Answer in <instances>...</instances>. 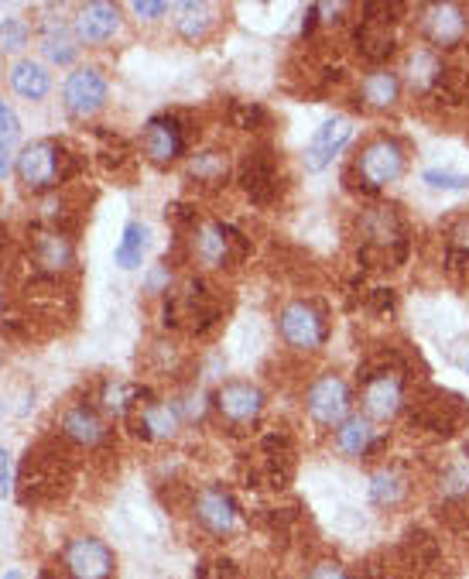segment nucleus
Listing matches in <instances>:
<instances>
[{
    "label": "nucleus",
    "mask_w": 469,
    "mask_h": 579,
    "mask_svg": "<svg viewBox=\"0 0 469 579\" xmlns=\"http://www.w3.org/2000/svg\"><path fill=\"white\" fill-rule=\"evenodd\" d=\"M278 333L285 340V347L298 353H312L319 347H326L329 340V316L319 302L312 299H295L288 305H281L278 312Z\"/></svg>",
    "instance_id": "obj_8"
},
{
    "label": "nucleus",
    "mask_w": 469,
    "mask_h": 579,
    "mask_svg": "<svg viewBox=\"0 0 469 579\" xmlns=\"http://www.w3.org/2000/svg\"><path fill=\"white\" fill-rule=\"evenodd\" d=\"M168 285H172V268H168V261L155 264V268L148 271V292L151 295H165Z\"/></svg>",
    "instance_id": "obj_41"
},
{
    "label": "nucleus",
    "mask_w": 469,
    "mask_h": 579,
    "mask_svg": "<svg viewBox=\"0 0 469 579\" xmlns=\"http://www.w3.org/2000/svg\"><path fill=\"white\" fill-rule=\"evenodd\" d=\"M196 579H240V569L233 566L230 559L202 562V566L196 569Z\"/></svg>",
    "instance_id": "obj_40"
},
{
    "label": "nucleus",
    "mask_w": 469,
    "mask_h": 579,
    "mask_svg": "<svg viewBox=\"0 0 469 579\" xmlns=\"http://www.w3.org/2000/svg\"><path fill=\"white\" fill-rule=\"evenodd\" d=\"M404 165H408L404 144L398 138H391V134H377V138H370L357 151V158H353L350 172L357 175L353 186H360L363 192H380L401 179Z\"/></svg>",
    "instance_id": "obj_7"
},
{
    "label": "nucleus",
    "mask_w": 469,
    "mask_h": 579,
    "mask_svg": "<svg viewBox=\"0 0 469 579\" xmlns=\"http://www.w3.org/2000/svg\"><path fill=\"white\" fill-rule=\"evenodd\" d=\"M466 367H469V360H466Z\"/></svg>",
    "instance_id": "obj_50"
},
{
    "label": "nucleus",
    "mask_w": 469,
    "mask_h": 579,
    "mask_svg": "<svg viewBox=\"0 0 469 579\" xmlns=\"http://www.w3.org/2000/svg\"><path fill=\"white\" fill-rule=\"evenodd\" d=\"M360 405L370 422H391L408 405V374L394 353H380L360 367Z\"/></svg>",
    "instance_id": "obj_2"
},
{
    "label": "nucleus",
    "mask_w": 469,
    "mask_h": 579,
    "mask_svg": "<svg viewBox=\"0 0 469 579\" xmlns=\"http://www.w3.org/2000/svg\"><path fill=\"white\" fill-rule=\"evenodd\" d=\"M31 38V24L24 18H7L0 24V48H7V52H21L24 45H28Z\"/></svg>",
    "instance_id": "obj_37"
},
{
    "label": "nucleus",
    "mask_w": 469,
    "mask_h": 579,
    "mask_svg": "<svg viewBox=\"0 0 469 579\" xmlns=\"http://www.w3.org/2000/svg\"><path fill=\"white\" fill-rule=\"evenodd\" d=\"M192 254L206 268H233V264H240L247 257V237L220 220L202 223L196 237H192Z\"/></svg>",
    "instance_id": "obj_13"
},
{
    "label": "nucleus",
    "mask_w": 469,
    "mask_h": 579,
    "mask_svg": "<svg viewBox=\"0 0 469 579\" xmlns=\"http://www.w3.org/2000/svg\"><path fill=\"white\" fill-rule=\"evenodd\" d=\"M237 182L257 206L274 203L281 196V186H285V175H281V162L274 155V148H268V144L250 148L237 168Z\"/></svg>",
    "instance_id": "obj_11"
},
{
    "label": "nucleus",
    "mask_w": 469,
    "mask_h": 579,
    "mask_svg": "<svg viewBox=\"0 0 469 579\" xmlns=\"http://www.w3.org/2000/svg\"><path fill=\"white\" fill-rule=\"evenodd\" d=\"M24 261H28L31 275L38 278H62L76 264V247L72 237L59 227H31L28 247H24Z\"/></svg>",
    "instance_id": "obj_9"
},
{
    "label": "nucleus",
    "mask_w": 469,
    "mask_h": 579,
    "mask_svg": "<svg viewBox=\"0 0 469 579\" xmlns=\"http://www.w3.org/2000/svg\"><path fill=\"white\" fill-rule=\"evenodd\" d=\"M353 42H357V52L360 59L374 62V66H380V62H387L394 52H398V35H394V24L387 21H374L363 14L357 35H353Z\"/></svg>",
    "instance_id": "obj_22"
},
{
    "label": "nucleus",
    "mask_w": 469,
    "mask_h": 579,
    "mask_svg": "<svg viewBox=\"0 0 469 579\" xmlns=\"http://www.w3.org/2000/svg\"><path fill=\"white\" fill-rule=\"evenodd\" d=\"M131 11L137 14V18H144V21H158V18H165L168 14V4H148V0H137V4L131 7Z\"/></svg>",
    "instance_id": "obj_44"
},
{
    "label": "nucleus",
    "mask_w": 469,
    "mask_h": 579,
    "mask_svg": "<svg viewBox=\"0 0 469 579\" xmlns=\"http://www.w3.org/2000/svg\"><path fill=\"white\" fill-rule=\"evenodd\" d=\"M422 38L432 48H456L469 38V11L463 4L422 7Z\"/></svg>",
    "instance_id": "obj_16"
},
{
    "label": "nucleus",
    "mask_w": 469,
    "mask_h": 579,
    "mask_svg": "<svg viewBox=\"0 0 469 579\" xmlns=\"http://www.w3.org/2000/svg\"><path fill=\"white\" fill-rule=\"evenodd\" d=\"M11 90L24 96V100H45L48 90H52V79H48L42 62L21 59V62H14V69H11Z\"/></svg>",
    "instance_id": "obj_30"
},
{
    "label": "nucleus",
    "mask_w": 469,
    "mask_h": 579,
    "mask_svg": "<svg viewBox=\"0 0 469 579\" xmlns=\"http://www.w3.org/2000/svg\"><path fill=\"white\" fill-rule=\"evenodd\" d=\"M305 579H350V573H346L343 566H339L336 559H322V562H315V566L309 569V576Z\"/></svg>",
    "instance_id": "obj_42"
},
{
    "label": "nucleus",
    "mask_w": 469,
    "mask_h": 579,
    "mask_svg": "<svg viewBox=\"0 0 469 579\" xmlns=\"http://www.w3.org/2000/svg\"><path fill=\"white\" fill-rule=\"evenodd\" d=\"M42 48H45V55L52 62H59V66H66V62H72V55H76V45H72V35H69V28L62 21H52L45 28V35H42Z\"/></svg>",
    "instance_id": "obj_34"
},
{
    "label": "nucleus",
    "mask_w": 469,
    "mask_h": 579,
    "mask_svg": "<svg viewBox=\"0 0 469 579\" xmlns=\"http://www.w3.org/2000/svg\"><path fill=\"white\" fill-rule=\"evenodd\" d=\"M4 579H24V576H21V573H18V569H11V573H7V576H4Z\"/></svg>",
    "instance_id": "obj_49"
},
{
    "label": "nucleus",
    "mask_w": 469,
    "mask_h": 579,
    "mask_svg": "<svg viewBox=\"0 0 469 579\" xmlns=\"http://www.w3.org/2000/svg\"><path fill=\"white\" fill-rule=\"evenodd\" d=\"M209 405H213V401H206V394L192 391L189 398H185V405H179V412H182V418H202Z\"/></svg>",
    "instance_id": "obj_43"
},
{
    "label": "nucleus",
    "mask_w": 469,
    "mask_h": 579,
    "mask_svg": "<svg viewBox=\"0 0 469 579\" xmlns=\"http://www.w3.org/2000/svg\"><path fill=\"white\" fill-rule=\"evenodd\" d=\"M59 432H62V439L79 449H96L110 436L107 422H103L100 412H96L93 405H86V401H76V405H69L66 412H62Z\"/></svg>",
    "instance_id": "obj_20"
},
{
    "label": "nucleus",
    "mask_w": 469,
    "mask_h": 579,
    "mask_svg": "<svg viewBox=\"0 0 469 579\" xmlns=\"http://www.w3.org/2000/svg\"><path fill=\"white\" fill-rule=\"evenodd\" d=\"M353 391L339 374H319L305 391V412L319 429H339L350 418Z\"/></svg>",
    "instance_id": "obj_10"
},
{
    "label": "nucleus",
    "mask_w": 469,
    "mask_h": 579,
    "mask_svg": "<svg viewBox=\"0 0 469 579\" xmlns=\"http://www.w3.org/2000/svg\"><path fill=\"white\" fill-rule=\"evenodd\" d=\"M144 247H148V227L144 223H127L124 227V237H120V244H117V264L120 268H137L141 264V257H144Z\"/></svg>",
    "instance_id": "obj_33"
},
{
    "label": "nucleus",
    "mask_w": 469,
    "mask_h": 579,
    "mask_svg": "<svg viewBox=\"0 0 469 579\" xmlns=\"http://www.w3.org/2000/svg\"><path fill=\"white\" fill-rule=\"evenodd\" d=\"M442 549H439V538L428 535V532H411L404 535V542L398 545V559L401 566H408L411 573H428V569L439 562Z\"/></svg>",
    "instance_id": "obj_27"
},
{
    "label": "nucleus",
    "mask_w": 469,
    "mask_h": 579,
    "mask_svg": "<svg viewBox=\"0 0 469 579\" xmlns=\"http://www.w3.org/2000/svg\"><path fill=\"white\" fill-rule=\"evenodd\" d=\"M151 353H155V371L158 374H175L182 367V350L175 347V343H165V340H158V343H151Z\"/></svg>",
    "instance_id": "obj_39"
},
{
    "label": "nucleus",
    "mask_w": 469,
    "mask_h": 579,
    "mask_svg": "<svg viewBox=\"0 0 469 579\" xmlns=\"http://www.w3.org/2000/svg\"><path fill=\"white\" fill-rule=\"evenodd\" d=\"M0 134H7V138L18 134V117H14V110L4 107V103H0Z\"/></svg>",
    "instance_id": "obj_47"
},
{
    "label": "nucleus",
    "mask_w": 469,
    "mask_h": 579,
    "mask_svg": "<svg viewBox=\"0 0 469 579\" xmlns=\"http://www.w3.org/2000/svg\"><path fill=\"white\" fill-rule=\"evenodd\" d=\"M226 175H230V158L223 151H199L185 165V179L206 192L226 186Z\"/></svg>",
    "instance_id": "obj_26"
},
{
    "label": "nucleus",
    "mask_w": 469,
    "mask_h": 579,
    "mask_svg": "<svg viewBox=\"0 0 469 579\" xmlns=\"http://www.w3.org/2000/svg\"><path fill=\"white\" fill-rule=\"evenodd\" d=\"M213 412L230 432H247L264 412V391L250 381H226L213 394Z\"/></svg>",
    "instance_id": "obj_12"
},
{
    "label": "nucleus",
    "mask_w": 469,
    "mask_h": 579,
    "mask_svg": "<svg viewBox=\"0 0 469 579\" xmlns=\"http://www.w3.org/2000/svg\"><path fill=\"white\" fill-rule=\"evenodd\" d=\"M161 316H165V326H185L192 336H206L223 319V305L216 299V288H209L202 278H192L182 292L168 295Z\"/></svg>",
    "instance_id": "obj_6"
},
{
    "label": "nucleus",
    "mask_w": 469,
    "mask_h": 579,
    "mask_svg": "<svg viewBox=\"0 0 469 579\" xmlns=\"http://www.w3.org/2000/svg\"><path fill=\"white\" fill-rule=\"evenodd\" d=\"M401 100V76L391 69H374L360 79V103L367 110H394Z\"/></svg>",
    "instance_id": "obj_25"
},
{
    "label": "nucleus",
    "mask_w": 469,
    "mask_h": 579,
    "mask_svg": "<svg viewBox=\"0 0 469 579\" xmlns=\"http://www.w3.org/2000/svg\"><path fill=\"white\" fill-rule=\"evenodd\" d=\"M141 398H148V388H137V384H124V381H110L103 384V408H107L110 415H131L137 405H141Z\"/></svg>",
    "instance_id": "obj_32"
},
{
    "label": "nucleus",
    "mask_w": 469,
    "mask_h": 579,
    "mask_svg": "<svg viewBox=\"0 0 469 579\" xmlns=\"http://www.w3.org/2000/svg\"><path fill=\"white\" fill-rule=\"evenodd\" d=\"M62 103H66V110L72 117H79V120L93 117L96 110L107 103V79H103V72L96 66H83V69L69 72L66 86H62Z\"/></svg>",
    "instance_id": "obj_18"
},
{
    "label": "nucleus",
    "mask_w": 469,
    "mask_h": 579,
    "mask_svg": "<svg viewBox=\"0 0 469 579\" xmlns=\"http://www.w3.org/2000/svg\"><path fill=\"white\" fill-rule=\"evenodd\" d=\"M7 172H11V155H7V144L0 141V179H4Z\"/></svg>",
    "instance_id": "obj_48"
},
{
    "label": "nucleus",
    "mask_w": 469,
    "mask_h": 579,
    "mask_svg": "<svg viewBox=\"0 0 469 579\" xmlns=\"http://www.w3.org/2000/svg\"><path fill=\"white\" fill-rule=\"evenodd\" d=\"M442 76H446V66H442V59L432 52V48H418V52L408 59V79L418 93L428 96L435 86H439Z\"/></svg>",
    "instance_id": "obj_31"
},
{
    "label": "nucleus",
    "mask_w": 469,
    "mask_h": 579,
    "mask_svg": "<svg viewBox=\"0 0 469 579\" xmlns=\"http://www.w3.org/2000/svg\"><path fill=\"white\" fill-rule=\"evenodd\" d=\"M76 155H69V148L55 138H42V141H31L21 148L18 155V182L24 192L31 196H45V192L59 189L62 182L76 172Z\"/></svg>",
    "instance_id": "obj_4"
},
{
    "label": "nucleus",
    "mask_w": 469,
    "mask_h": 579,
    "mask_svg": "<svg viewBox=\"0 0 469 579\" xmlns=\"http://www.w3.org/2000/svg\"><path fill=\"white\" fill-rule=\"evenodd\" d=\"M192 514L209 535H233L240 528V508L233 501V494L220 484H209L202 487L192 501Z\"/></svg>",
    "instance_id": "obj_17"
},
{
    "label": "nucleus",
    "mask_w": 469,
    "mask_h": 579,
    "mask_svg": "<svg viewBox=\"0 0 469 579\" xmlns=\"http://www.w3.org/2000/svg\"><path fill=\"white\" fill-rule=\"evenodd\" d=\"M408 490H411L408 473L398 470V466H387V470H377L374 480H370V501L377 508H398L408 497Z\"/></svg>",
    "instance_id": "obj_29"
},
{
    "label": "nucleus",
    "mask_w": 469,
    "mask_h": 579,
    "mask_svg": "<svg viewBox=\"0 0 469 579\" xmlns=\"http://www.w3.org/2000/svg\"><path fill=\"white\" fill-rule=\"evenodd\" d=\"M380 446H384V439L377 436V429L370 425L367 415H350L336 429V449L343 456H360V460H367V456H374Z\"/></svg>",
    "instance_id": "obj_24"
},
{
    "label": "nucleus",
    "mask_w": 469,
    "mask_h": 579,
    "mask_svg": "<svg viewBox=\"0 0 469 579\" xmlns=\"http://www.w3.org/2000/svg\"><path fill=\"white\" fill-rule=\"evenodd\" d=\"M141 148L148 155L151 165H172L179 162L189 148V127L182 124V117L175 114H158L144 124Z\"/></svg>",
    "instance_id": "obj_15"
},
{
    "label": "nucleus",
    "mask_w": 469,
    "mask_h": 579,
    "mask_svg": "<svg viewBox=\"0 0 469 579\" xmlns=\"http://www.w3.org/2000/svg\"><path fill=\"white\" fill-rule=\"evenodd\" d=\"M408 425L435 439H449L469 422V408L459 394L442 388H418L408 405Z\"/></svg>",
    "instance_id": "obj_5"
},
{
    "label": "nucleus",
    "mask_w": 469,
    "mask_h": 579,
    "mask_svg": "<svg viewBox=\"0 0 469 579\" xmlns=\"http://www.w3.org/2000/svg\"><path fill=\"white\" fill-rule=\"evenodd\" d=\"M213 4L206 0H185V4H175V31L185 38V42H202L213 28Z\"/></svg>",
    "instance_id": "obj_28"
},
{
    "label": "nucleus",
    "mask_w": 469,
    "mask_h": 579,
    "mask_svg": "<svg viewBox=\"0 0 469 579\" xmlns=\"http://www.w3.org/2000/svg\"><path fill=\"white\" fill-rule=\"evenodd\" d=\"M131 429L134 436H141L144 442H168L179 436L182 429V412L172 401H141L131 415Z\"/></svg>",
    "instance_id": "obj_19"
},
{
    "label": "nucleus",
    "mask_w": 469,
    "mask_h": 579,
    "mask_svg": "<svg viewBox=\"0 0 469 579\" xmlns=\"http://www.w3.org/2000/svg\"><path fill=\"white\" fill-rule=\"evenodd\" d=\"M360 264L367 268H398L408 257V223L394 206H370L357 220Z\"/></svg>",
    "instance_id": "obj_1"
},
{
    "label": "nucleus",
    "mask_w": 469,
    "mask_h": 579,
    "mask_svg": "<svg viewBox=\"0 0 469 579\" xmlns=\"http://www.w3.org/2000/svg\"><path fill=\"white\" fill-rule=\"evenodd\" d=\"M422 182L432 189H442V192H466L469 189V175L442 172V168H428V172H422Z\"/></svg>",
    "instance_id": "obj_38"
},
{
    "label": "nucleus",
    "mask_w": 469,
    "mask_h": 579,
    "mask_svg": "<svg viewBox=\"0 0 469 579\" xmlns=\"http://www.w3.org/2000/svg\"><path fill=\"white\" fill-rule=\"evenodd\" d=\"M72 484V463L69 453L59 442H38L28 446V456L18 473V497L21 504H45L59 501Z\"/></svg>",
    "instance_id": "obj_3"
},
{
    "label": "nucleus",
    "mask_w": 469,
    "mask_h": 579,
    "mask_svg": "<svg viewBox=\"0 0 469 579\" xmlns=\"http://www.w3.org/2000/svg\"><path fill=\"white\" fill-rule=\"evenodd\" d=\"M120 31V7L117 4H103V0H96V4H86L83 11H79L76 18V38L79 42H107Z\"/></svg>",
    "instance_id": "obj_23"
},
{
    "label": "nucleus",
    "mask_w": 469,
    "mask_h": 579,
    "mask_svg": "<svg viewBox=\"0 0 469 579\" xmlns=\"http://www.w3.org/2000/svg\"><path fill=\"white\" fill-rule=\"evenodd\" d=\"M62 579H113L117 559H113L110 545H103L100 538L79 535L62 549Z\"/></svg>",
    "instance_id": "obj_14"
},
{
    "label": "nucleus",
    "mask_w": 469,
    "mask_h": 579,
    "mask_svg": "<svg viewBox=\"0 0 469 579\" xmlns=\"http://www.w3.org/2000/svg\"><path fill=\"white\" fill-rule=\"evenodd\" d=\"M350 138H353L350 117H329L326 124L315 131L309 148H305V168H309V172H322L326 165H333V158L346 148Z\"/></svg>",
    "instance_id": "obj_21"
},
{
    "label": "nucleus",
    "mask_w": 469,
    "mask_h": 579,
    "mask_svg": "<svg viewBox=\"0 0 469 579\" xmlns=\"http://www.w3.org/2000/svg\"><path fill=\"white\" fill-rule=\"evenodd\" d=\"M11 473H14V466H11V453L7 449H0V497H7L11 494Z\"/></svg>",
    "instance_id": "obj_46"
},
{
    "label": "nucleus",
    "mask_w": 469,
    "mask_h": 579,
    "mask_svg": "<svg viewBox=\"0 0 469 579\" xmlns=\"http://www.w3.org/2000/svg\"><path fill=\"white\" fill-rule=\"evenodd\" d=\"M230 124L237 131H261L268 124V110L261 103H247V100H233L230 103Z\"/></svg>",
    "instance_id": "obj_35"
},
{
    "label": "nucleus",
    "mask_w": 469,
    "mask_h": 579,
    "mask_svg": "<svg viewBox=\"0 0 469 579\" xmlns=\"http://www.w3.org/2000/svg\"><path fill=\"white\" fill-rule=\"evenodd\" d=\"M367 302H370V309L374 312H391L394 309V292L391 288H374V292L367 295Z\"/></svg>",
    "instance_id": "obj_45"
},
{
    "label": "nucleus",
    "mask_w": 469,
    "mask_h": 579,
    "mask_svg": "<svg viewBox=\"0 0 469 579\" xmlns=\"http://www.w3.org/2000/svg\"><path fill=\"white\" fill-rule=\"evenodd\" d=\"M439 490L446 494V501H466L469 497V466L466 463L449 466L439 480Z\"/></svg>",
    "instance_id": "obj_36"
}]
</instances>
